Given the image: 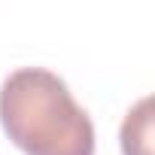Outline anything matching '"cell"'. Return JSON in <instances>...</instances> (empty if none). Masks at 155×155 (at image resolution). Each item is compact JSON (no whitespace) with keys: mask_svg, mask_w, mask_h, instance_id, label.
Returning <instances> with one entry per match:
<instances>
[{"mask_svg":"<svg viewBox=\"0 0 155 155\" xmlns=\"http://www.w3.org/2000/svg\"><path fill=\"white\" fill-rule=\"evenodd\" d=\"M119 140L125 155H152V97H143L128 110Z\"/></svg>","mask_w":155,"mask_h":155,"instance_id":"7a4b0ae2","label":"cell"},{"mask_svg":"<svg viewBox=\"0 0 155 155\" xmlns=\"http://www.w3.org/2000/svg\"><path fill=\"white\" fill-rule=\"evenodd\" d=\"M0 125L25 155H94V125L52 70L21 67L0 85Z\"/></svg>","mask_w":155,"mask_h":155,"instance_id":"6da1fadb","label":"cell"}]
</instances>
